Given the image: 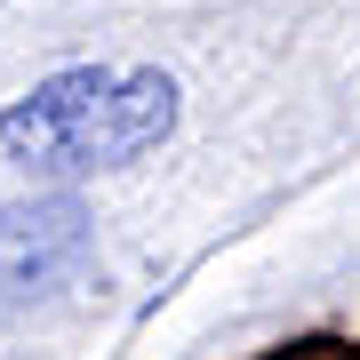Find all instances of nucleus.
I'll return each instance as SVG.
<instances>
[{
  "label": "nucleus",
  "mask_w": 360,
  "mask_h": 360,
  "mask_svg": "<svg viewBox=\"0 0 360 360\" xmlns=\"http://www.w3.org/2000/svg\"><path fill=\"white\" fill-rule=\"evenodd\" d=\"M257 360H360V345H336V336H304V345H272Z\"/></svg>",
  "instance_id": "7ed1b4c3"
},
{
  "label": "nucleus",
  "mask_w": 360,
  "mask_h": 360,
  "mask_svg": "<svg viewBox=\"0 0 360 360\" xmlns=\"http://www.w3.org/2000/svg\"><path fill=\"white\" fill-rule=\"evenodd\" d=\"M89 248V208L72 193H32L0 208V304L8 296H40Z\"/></svg>",
  "instance_id": "f03ea898"
},
{
  "label": "nucleus",
  "mask_w": 360,
  "mask_h": 360,
  "mask_svg": "<svg viewBox=\"0 0 360 360\" xmlns=\"http://www.w3.org/2000/svg\"><path fill=\"white\" fill-rule=\"evenodd\" d=\"M176 80L160 65H72L32 80L25 96L0 112V153L25 176H96V168H129L176 136Z\"/></svg>",
  "instance_id": "f257e3e1"
}]
</instances>
